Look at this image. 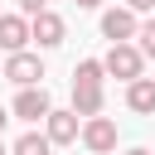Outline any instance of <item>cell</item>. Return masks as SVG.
Masks as SVG:
<instances>
[{
    "label": "cell",
    "mask_w": 155,
    "mask_h": 155,
    "mask_svg": "<svg viewBox=\"0 0 155 155\" xmlns=\"http://www.w3.org/2000/svg\"><path fill=\"white\" fill-rule=\"evenodd\" d=\"M44 10H48L44 0H19V15H29V19H34V15H44Z\"/></svg>",
    "instance_id": "14"
},
{
    "label": "cell",
    "mask_w": 155,
    "mask_h": 155,
    "mask_svg": "<svg viewBox=\"0 0 155 155\" xmlns=\"http://www.w3.org/2000/svg\"><path fill=\"white\" fill-rule=\"evenodd\" d=\"M73 111L87 121V116H102V87L97 82H73Z\"/></svg>",
    "instance_id": "9"
},
{
    "label": "cell",
    "mask_w": 155,
    "mask_h": 155,
    "mask_svg": "<svg viewBox=\"0 0 155 155\" xmlns=\"http://www.w3.org/2000/svg\"><path fill=\"white\" fill-rule=\"evenodd\" d=\"M136 39H140V53L155 58V19H140V34H136Z\"/></svg>",
    "instance_id": "13"
},
{
    "label": "cell",
    "mask_w": 155,
    "mask_h": 155,
    "mask_svg": "<svg viewBox=\"0 0 155 155\" xmlns=\"http://www.w3.org/2000/svg\"><path fill=\"white\" fill-rule=\"evenodd\" d=\"M78 5H82V10H97V5H102V0H78Z\"/></svg>",
    "instance_id": "16"
},
{
    "label": "cell",
    "mask_w": 155,
    "mask_h": 155,
    "mask_svg": "<svg viewBox=\"0 0 155 155\" xmlns=\"http://www.w3.org/2000/svg\"><path fill=\"white\" fill-rule=\"evenodd\" d=\"M82 116L68 107V111H48V121H44V136L53 140V145H73L78 136H82V126H78Z\"/></svg>",
    "instance_id": "7"
},
{
    "label": "cell",
    "mask_w": 155,
    "mask_h": 155,
    "mask_svg": "<svg viewBox=\"0 0 155 155\" xmlns=\"http://www.w3.org/2000/svg\"><path fill=\"white\" fill-rule=\"evenodd\" d=\"M102 78H107V63H102V58H82V63L73 68V82H97V87H102Z\"/></svg>",
    "instance_id": "12"
},
{
    "label": "cell",
    "mask_w": 155,
    "mask_h": 155,
    "mask_svg": "<svg viewBox=\"0 0 155 155\" xmlns=\"http://www.w3.org/2000/svg\"><path fill=\"white\" fill-rule=\"evenodd\" d=\"M48 111H53V102H48L44 87H19V97H15V116L19 121H48Z\"/></svg>",
    "instance_id": "6"
},
{
    "label": "cell",
    "mask_w": 155,
    "mask_h": 155,
    "mask_svg": "<svg viewBox=\"0 0 155 155\" xmlns=\"http://www.w3.org/2000/svg\"><path fill=\"white\" fill-rule=\"evenodd\" d=\"M82 145L92 155H111L116 150V121L111 116H87L82 121Z\"/></svg>",
    "instance_id": "3"
},
{
    "label": "cell",
    "mask_w": 155,
    "mask_h": 155,
    "mask_svg": "<svg viewBox=\"0 0 155 155\" xmlns=\"http://www.w3.org/2000/svg\"><path fill=\"white\" fill-rule=\"evenodd\" d=\"M140 34V19H136V10L131 5H121V10H107L102 15V39H111V44H131Z\"/></svg>",
    "instance_id": "2"
},
{
    "label": "cell",
    "mask_w": 155,
    "mask_h": 155,
    "mask_svg": "<svg viewBox=\"0 0 155 155\" xmlns=\"http://www.w3.org/2000/svg\"><path fill=\"white\" fill-rule=\"evenodd\" d=\"M126 155H150V150H145V145H136V150H126Z\"/></svg>",
    "instance_id": "17"
},
{
    "label": "cell",
    "mask_w": 155,
    "mask_h": 155,
    "mask_svg": "<svg viewBox=\"0 0 155 155\" xmlns=\"http://www.w3.org/2000/svg\"><path fill=\"white\" fill-rule=\"evenodd\" d=\"M29 39H34L29 15H0V48H5V53H24Z\"/></svg>",
    "instance_id": "8"
},
{
    "label": "cell",
    "mask_w": 155,
    "mask_h": 155,
    "mask_svg": "<svg viewBox=\"0 0 155 155\" xmlns=\"http://www.w3.org/2000/svg\"><path fill=\"white\" fill-rule=\"evenodd\" d=\"M102 63H107V73L121 78V82H136V78L145 73V53H140V44H111V53H107Z\"/></svg>",
    "instance_id": "1"
},
{
    "label": "cell",
    "mask_w": 155,
    "mask_h": 155,
    "mask_svg": "<svg viewBox=\"0 0 155 155\" xmlns=\"http://www.w3.org/2000/svg\"><path fill=\"white\" fill-rule=\"evenodd\" d=\"M48 150H53V140L39 136V131H24V136L15 140V155H48Z\"/></svg>",
    "instance_id": "11"
},
{
    "label": "cell",
    "mask_w": 155,
    "mask_h": 155,
    "mask_svg": "<svg viewBox=\"0 0 155 155\" xmlns=\"http://www.w3.org/2000/svg\"><path fill=\"white\" fill-rule=\"evenodd\" d=\"M29 29H34V44H39V48H58V44L68 39V24H63V15H53V10L34 15V19H29Z\"/></svg>",
    "instance_id": "5"
},
{
    "label": "cell",
    "mask_w": 155,
    "mask_h": 155,
    "mask_svg": "<svg viewBox=\"0 0 155 155\" xmlns=\"http://www.w3.org/2000/svg\"><path fill=\"white\" fill-rule=\"evenodd\" d=\"M126 107L140 111V116H150V111H155V78H136V82H126Z\"/></svg>",
    "instance_id": "10"
},
{
    "label": "cell",
    "mask_w": 155,
    "mask_h": 155,
    "mask_svg": "<svg viewBox=\"0 0 155 155\" xmlns=\"http://www.w3.org/2000/svg\"><path fill=\"white\" fill-rule=\"evenodd\" d=\"M5 78L15 82V87H39V78H44V63H39V53H10L5 58Z\"/></svg>",
    "instance_id": "4"
},
{
    "label": "cell",
    "mask_w": 155,
    "mask_h": 155,
    "mask_svg": "<svg viewBox=\"0 0 155 155\" xmlns=\"http://www.w3.org/2000/svg\"><path fill=\"white\" fill-rule=\"evenodd\" d=\"M5 121H10V116H5V107H0V131H5Z\"/></svg>",
    "instance_id": "18"
},
{
    "label": "cell",
    "mask_w": 155,
    "mask_h": 155,
    "mask_svg": "<svg viewBox=\"0 0 155 155\" xmlns=\"http://www.w3.org/2000/svg\"><path fill=\"white\" fill-rule=\"evenodd\" d=\"M0 155H5V145H0Z\"/></svg>",
    "instance_id": "19"
},
{
    "label": "cell",
    "mask_w": 155,
    "mask_h": 155,
    "mask_svg": "<svg viewBox=\"0 0 155 155\" xmlns=\"http://www.w3.org/2000/svg\"><path fill=\"white\" fill-rule=\"evenodd\" d=\"M126 5H131L136 15H145V10H155V0H126Z\"/></svg>",
    "instance_id": "15"
}]
</instances>
